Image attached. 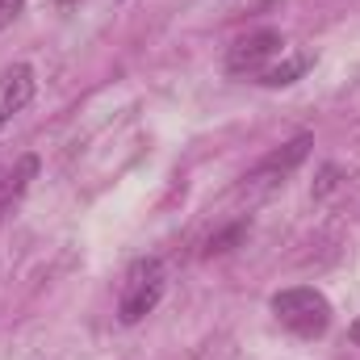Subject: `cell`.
I'll return each instance as SVG.
<instances>
[{"mask_svg": "<svg viewBox=\"0 0 360 360\" xmlns=\"http://www.w3.org/2000/svg\"><path fill=\"white\" fill-rule=\"evenodd\" d=\"M164 289H168V269H164L160 256H143V260H134V264L126 269L122 293H117V319H122L126 327L143 323V319L160 306Z\"/></svg>", "mask_w": 360, "mask_h": 360, "instance_id": "cell-1", "label": "cell"}, {"mask_svg": "<svg viewBox=\"0 0 360 360\" xmlns=\"http://www.w3.org/2000/svg\"><path fill=\"white\" fill-rule=\"evenodd\" d=\"M272 314L285 331H293L302 340H319L331 327V302L310 285H293V289L272 293Z\"/></svg>", "mask_w": 360, "mask_h": 360, "instance_id": "cell-2", "label": "cell"}, {"mask_svg": "<svg viewBox=\"0 0 360 360\" xmlns=\"http://www.w3.org/2000/svg\"><path fill=\"white\" fill-rule=\"evenodd\" d=\"M310 147H314V139H310V134H297V139H289L285 147L269 151V155L243 176L239 193H243V197H264V193H272L276 184H285V180L293 176V168L310 155Z\"/></svg>", "mask_w": 360, "mask_h": 360, "instance_id": "cell-3", "label": "cell"}, {"mask_svg": "<svg viewBox=\"0 0 360 360\" xmlns=\"http://www.w3.org/2000/svg\"><path fill=\"white\" fill-rule=\"evenodd\" d=\"M276 55H285V38L276 30H256L231 42L226 51V72L231 76H260L276 63Z\"/></svg>", "mask_w": 360, "mask_h": 360, "instance_id": "cell-4", "label": "cell"}, {"mask_svg": "<svg viewBox=\"0 0 360 360\" xmlns=\"http://www.w3.org/2000/svg\"><path fill=\"white\" fill-rule=\"evenodd\" d=\"M34 89H38V80H34V68L30 63H13L0 76V130L34 101Z\"/></svg>", "mask_w": 360, "mask_h": 360, "instance_id": "cell-5", "label": "cell"}, {"mask_svg": "<svg viewBox=\"0 0 360 360\" xmlns=\"http://www.w3.org/2000/svg\"><path fill=\"white\" fill-rule=\"evenodd\" d=\"M34 176H38V155H21V160L13 164V172L0 176V218L13 214V205L25 197V188H30Z\"/></svg>", "mask_w": 360, "mask_h": 360, "instance_id": "cell-6", "label": "cell"}, {"mask_svg": "<svg viewBox=\"0 0 360 360\" xmlns=\"http://www.w3.org/2000/svg\"><path fill=\"white\" fill-rule=\"evenodd\" d=\"M310 55H293V59H285V63H272L269 72H260V84L264 89H285V84H293V80H302L306 72H310Z\"/></svg>", "mask_w": 360, "mask_h": 360, "instance_id": "cell-7", "label": "cell"}, {"mask_svg": "<svg viewBox=\"0 0 360 360\" xmlns=\"http://www.w3.org/2000/svg\"><path fill=\"white\" fill-rule=\"evenodd\" d=\"M248 235V222H235V226H226V231H218L210 243H205V256H222V252H231V243H239Z\"/></svg>", "mask_w": 360, "mask_h": 360, "instance_id": "cell-8", "label": "cell"}, {"mask_svg": "<svg viewBox=\"0 0 360 360\" xmlns=\"http://www.w3.org/2000/svg\"><path fill=\"white\" fill-rule=\"evenodd\" d=\"M25 13V0H0V30H8Z\"/></svg>", "mask_w": 360, "mask_h": 360, "instance_id": "cell-9", "label": "cell"}, {"mask_svg": "<svg viewBox=\"0 0 360 360\" xmlns=\"http://www.w3.org/2000/svg\"><path fill=\"white\" fill-rule=\"evenodd\" d=\"M340 172H335V168H331V164H327V168H323V172H319V184H314V197H327V193H331V188H335V184H340Z\"/></svg>", "mask_w": 360, "mask_h": 360, "instance_id": "cell-10", "label": "cell"}, {"mask_svg": "<svg viewBox=\"0 0 360 360\" xmlns=\"http://www.w3.org/2000/svg\"><path fill=\"white\" fill-rule=\"evenodd\" d=\"M352 344H360V314H356V323H352Z\"/></svg>", "mask_w": 360, "mask_h": 360, "instance_id": "cell-11", "label": "cell"}]
</instances>
